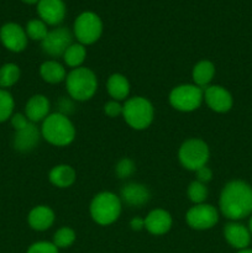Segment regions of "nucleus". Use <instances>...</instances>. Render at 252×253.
<instances>
[{
  "instance_id": "nucleus-9",
  "label": "nucleus",
  "mask_w": 252,
  "mask_h": 253,
  "mask_svg": "<svg viewBox=\"0 0 252 253\" xmlns=\"http://www.w3.org/2000/svg\"><path fill=\"white\" fill-rule=\"evenodd\" d=\"M73 43V35L67 27H57V29L48 31L47 36L42 41V51L49 57H63L71 44Z\"/></svg>"
},
{
  "instance_id": "nucleus-5",
  "label": "nucleus",
  "mask_w": 252,
  "mask_h": 253,
  "mask_svg": "<svg viewBox=\"0 0 252 253\" xmlns=\"http://www.w3.org/2000/svg\"><path fill=\"white\" fill-rule=\"evenodd\" d=\"M121 214V199L111 192L96 194L90 203L91 219L101 226L115 222Z\"/></svg>"
},
{
  "instance_id": "nucleus-25",
  "label": "nucleus",
  "mask_w": 252,
  "mask_h": 253,
  "mask_svg": "<svg viewBox=\"0 0 252 253\" xmlns=\"http://www.w3.org/2000/svg\"><path fill=\"white\" fill-rule=\"evenodd\" d=\"M20 78V68L15 63H6L0 68V86L9 88Z\"/></svg>"
},
{
  "instance_id": "nucleus-32",
  "label": "nucleus",
  "mask_w": 252,
  "mask_h": 253,
  "mask_svg": "<svg viewBox=\"0 0 252 253\" xmlns=\"http://www.w3.org/2000/svg\"><path fill=\"white\" fill-rule=\"evenodd\" d=\"M104 113L109 118H118V116L123 115V105L119 101L110 100L104 105Z\"/></svg>"
},
{
  "instance_id": "nucleus-34",
  "label": "nucleus",
  "mask_w": 252,
  "mask_h": 253,
  "mask_svg": "<svg viewBox=\"0 0 252 253\" xmlns=\"http://www.w3.org/2000/svg\"><path fill=\"white\" fill-rule=\"evenodd\" d=\"M30 124L29 119L26 118V115H22V114H15L11 116V125L15 128V131L22 130V128L26 127Z\"/></svg>"
},
{
  "instance_id": "nucleus-37",
  "label": "nucleus",
  "mask_w": 252,
  "mask_h": 253,
  "mask_svg": "<svg viewBox=\"0 0 252 253\" xmlns=\"http://www.w3.org/2000/svg\"><path fill=\"white\" fill-rule=\"evenodd\" d=\"M22 1L24 2H26V4H39V1L40 0H22Z\"/></svg>"
},
{
  "instance_id": "nucleus-33",
  "label": "nucleus",
  "mask_w": 252,
  "mask_h": 253,
  "mask_svg": "<svg viewBox=\"0 0 252 253\" xmlns=\"http://www.w3.org/2000/svg\"><path fill=\"white\" fill-rule=\"evenodd\" d=\"M57 106L59 108L58 113L62 114V115L69 116L72 113H74L73 103H72L71 99L67 98V96H62L58 100V103H57Z\"/></svg>"
},
{
  "instance_id": "nucleus-12",
  "label": "nucleus",
  "mask_w": 252,
  "mask_h": 253,
  "mask_svg": "<svg viewBox=\"0 0 252 253\" xmlns=\"http://www.w3.org/2000/svg\"><path fill=\"white\" fill-rule=\"evenodd\" d=\"M204 100L215 113H227L232 108V96L220 85H209L204 89Z\"/></svg>"
},
{
  "instance_id": "nucleus-1",
  "label": "nucleus",
  "mask_w": 252,
  "mask_h": 253,
  "mask_svg": "<svg viewBox=\"0 0 252 253\" xmlns=\"http://www.w3.org/2000/svg\"><path fill=\"white\" fill-rule=\"evenodd\" d=\"M219 204L227 219H244L252 212V188L246 182L232 180L222 189Z\"/></svg>"
},
{
  "instance_id": "nucleus-11",
  "label": "nucleus",
  "mask_w": 252,
  "mask_h": 253,
  "mask_svg": "<svg viewBox=\"0 0 252 253\" xmlns=\"http://www.w3.org/2000/svg\"><path fill=\"white\" fill-rule=\"evenodd\" d=\"M0 40L9 51L21 52L27 46L26 31L15 22L5 24L0 29Z\"/></svg>"
},
{
  "instance_id": "nucleus-3",
  "label": "nucleus",
  "mask_w": 252,
  "mask_h": 253,
  "mask_svg": "<svg viewBox=\"0 0 252 253\" xmlns=\"http://www.w3.org/2000/svg\"><path fill=\"white\" fill-rule=\"evenodd\" d=\"M66 86L73 100L85 101L93 98L98 89L95 73L86 67H78L67 74Z\"/></svg>"
},
{
  "instance_id": "nucleus-10",
  "label": "nucleus",
  "mask_w": 252,
  "mask_h": 253,
  "mask_svg": "<svg viewBox=\"0 0 252 253\" xmlns=\"http://www.w3.org/2000/svg\"><path fill=\"white\" fill-rule=\"evenodd\" d=\"M187 224L194 230L211 229L219 221V212L210 204H198L188 210L185 215Z\"/></svg>"
},
{
  "instance_id": "nucleus-6",
  "label": "nucleus",
  "mask_w": 252,
  "mask_h": 253,
  "mask_svg": "<svg viewBox=\"0 0 252 253\" xmlns=\"http://www.w3.org/2000/svg\"><path fill=\"white\" fill-rule=\"evenodd\" d=\"M209 156V147L200 138H189V140L184 141L178 152L180 165L185 169L194 170V172L207 166Z\"/></svg>"
},
{
  "instance_id": "nucleus-2",
  "label": "nucleus",
  "mask_w": 252,
  "mask_h": 253,
  "mask_svg": "<svg viewBox=\"0 0 252 253\" xmlns=\"http://www.w3.org/2000/svg\"><path fill=\"white\" fill-rule=\"evenodd\" d=\"M41 135L51 145L63 147L73 142L76 137V128L68 116L53 113L49 114L42 121Z\"/></svg>"
},
{
  "instance_id": "nucleus-38",
  "label": "nucleus",
  "mask_w": 252,
  "mask_h": 253,
  "mask_svg": "<svg viewBox=\"0 0 252 253\" xmlns=\"http://www.w3.org/2000/svg\"><path fill=\"white\" fill-rule=\"evenodd\" d=\"M237 253H252V250L250 249H244V250H240Z\"/></svg>"
},
{
  "instance_id": "nucleus-14",
  "label": "nucleus",
  "mask_w": 252,
  "mask_h": 253,
  "mask_svg": "<svg viewBox=\"0 0 252 253\" xmlns=\"http://www.w3.org/2000/svg\"><path fill=\"white\" fill-rule=\"evenodd\" d=\"M40 136H41V131L39 130V127L34 123H30L26 127L15 132V150L19 152H30L39 145Z\"/></svg>"
},
{
  "instance_id": "nucleus-17",
  "label": "nucleus",
  "mask_w": 252,
  "mask_h": 253,
  "mask_svg": "<svg viewBox=\"0 0 252 253\" xmlns=\"http://www.w3.org/2000/svg\"><path fill=\"white\" fill-rule=\"evenodd\" d=\"M224 236L226 239L227 244L231 245L234 249L244 250L251 242V232L244 225L237 224V222H230L225 226Z\"/></svg>"
},
{
  "instance_id": "nucleus-4",
  "label": "nucleus",
  "mask_w": 252,
  "mask_h": 253,
  "mask_svg": "<svg viewBox=\"0 0 252 253\" xmlns=\"http://www.w3.org/2000/svg\"><path fill=\"white\" fill-rule=\"evenodd\" d=\"M123 118L130 127L135 130H145L152 124L155 109L148 99L143 96H133L127 99L123 105Z\"/></svg>"
},
{
  "instance_id": "nucleus-36",
  "label": "nucleus",
  "mask_w": 252,
  "mask_h": 253,
  "mask_svg": "<svg viewBox=\"0 0 252 253\" xmlns=\"http://www.w3.org/2000/svg\"><path fill=\"white\" fill-rule=\"evenodd\" d=\"M130 226L133 231H141L142 229H145V219H141V217H133L130 221Z\"/></svg>"
},
{
  "instance_id": "nucleus-39",
  "label": "nucleus",
  "mask_w": 252,
  "mask_h": 253,
  "mask_svg": "<svg viewBox=\"0 0 252 253\" xmlns=\"http://www.w3.org/2000/svg\"><path fill=\"white\" fill-rule=\"evenodd\" d=\"M250 232L252 234V217H251V220H250Z\"/></svg>"
},
{
  "instance_id": "nucleus-23",
  "label": "nucleus",
  "mask_w": 252,
  "mask_h": 253,
  "mask_svg": "<svg viewBox=\"0 0 252 253\" xmlns=\"http://www.w3.org/2000/svg\"><path fill=\"white\" fill-rule=\"evenodd\" d=\"M49 182L58 188H68L76 182V170L68 165H58L49 172Z\"/></svg>"
},
{
  "instance_id": "nucleus-26",
  "label": "nucleus",
  "mask_w": 252,
  "mask_h": 253,
  "mask_svg": "<svg viewBox=\"0 0 252 253\" xmlns=\"http://www.w3.org/2000/svg\"><path fill=\"white\" fill-rule=\"evenodd\" d=\"M26 35L27 37H30L34 41H43L44 37L48 34V30H47V25L44 24L42 20H31V21L27 22L26 25Z\"/></svg>"
},
{
  "instance_id": "nucleus-24",
  "label": "nucleus",
  "mask_w": 252,
  "mask_h": 253,
  "mask_svg": "<svg viewBox=\"0 0 252 253\" xmlns=\"http://www.w3.org/2000/svg\"><path fill=\"white\" fill-rule=\"evenodd\" d=\"M86 57V49L82 43H72L63 54V61L72 68H78Z\"/></svg>"
},
{
  "instance_id": "nucleus-28",
  "label": "nucleus",
  "mask_w": 252,
  "mask_h": 253,
  "mask_svg": "<svg viewBox=\"0 0 252 253\" xmlns=\"http://www.w3.org/2000/svg\"><path fill=\"white\" fill-rule=\"evenodd\" d=\"M76 241V232L71 227H61L53 236V244L57 249H67Z\"/></svg>"
},
{
  "instance_id": "nucleus-7",
  "label": "nucleus",
  "mask_w": 252,
  "mask_h": 253,
  "mask_svg": "<svg viewBox=\"0 0 252 253\" xmlns=\"http://www.w3.org/2000/svg\"><path fill=\"white\" fill-rule=\"evenodd\" d=\"M204 100V89L195 84H182L172 89L169 93V103L175 110L183 113L194 111Z\"/></svg>"
},
{
  "instance_id": "nucleus-13",
  "label": "nucleus",
  "mask_w": 252,
  "mask_h": 253,
  "mask_svg": "<svg viewBox=\"0 0 252 253\" xmlns=\"http://www.w3.org/2000/svg\"><path fill=\"white\" fill-rule=\"evenodd\" d=\"M37 11L44 24L56 26L64 20L66 5L63 0H40L37 4Z\"/></svg>"
},
{
  "instance_id": "nucleus-29",
  "label": "nucleus",
  "mask_w": 252,
  "mask_h": 253,
  "mask_svg": "<svg viewBox=\"0 0 252 253\" xmlns=\"http://www.w3.org/2000/svg\"><path fill=\"white\" fill-rule=\"evenodd\" d=\"M14 99L5 89H0V123L11 118L14 110Z\"/></svg>"
},
{
  "instance_id": "nucleus-19",
  "label": "nucleus",
  "mask_w": 252,
  "mask_h": 253,
  "mask_svg": "<svg viewBox=\"0 0 252 253\" xmlns=\"http://www.w3.org/2000/svg\"><path fill=\"white\" fill-rule=\"evenodd\" d=\"M27 221L31 229L36 231H44L53 225L54 212L46 205H39L30 211Z\"/></svg>"
},
{
  "instance_id": "nucleus-30",
  "label": "nucleus",
  "mask_w": 252,
  "mask_h": 253,
  "mask_svg": "<svg viewBox=\"0 0 252 253\" xmlns=\"http://www.w3.org/2000/svg\"><path fill=\"white\" fill-rule=\"evenodd\" d=\"M136 166L133 163L132 160L130 158H123L118 162L115 167V173L120 179H126V178H130L131 175L135 173Z\"/></svg>"
},
{
  "instance_id": "nucleus-15",
  "label": "nucleus",
  "mask_w": 252,
  "mask_h": 253,
  "mask_svg": "<svg viewBox=\"0 0 252 253\" xmlns=\"http://www.w3.org/2000/svg\"><path fill=\"white\" fill-rule=\"evenodd\" d=\"M172 227V216L163 209H155L146 216L145 229L150 234L160 236L167 234Z\"/></svg>"
},
{
  "instance_id": "nucleus-18",
  "label": "nucleus",
  "mask_w": 252,
  "mask_h": 253,
  "mask_svg": "<svg viewBox=\"0 0 252 253\" xmlns=\"http://www.w3.org/2000/svg\"><path fill=\"white\" fill-rule=\"evenodd\" d=\"M49 101L48 99L41 94L31 96L25 106V115L30 123H40L43 121L49 115Z\"/></svg>"
},
{
  "instance_id": "nucleus-16",
  "label": "nucleus",
  "mask_w": 252,
  "mask_h": 253,
  "mask_svg": "<svg viewBox=\"0 0 252 253\" xmlns=\"http://www.w3.org/2000/svg\"><path fill=\"white\" fill-rule=\"evenodd\" d=\"M150 190L140 183H127L121 189V200L128 207H142L150 200Z\"/></svg>"
},
{
  "instance_id": "nucleus-21",
  "label": "nucleus",
  "mask_w": 252,
  "mask_h": 253,
  "mask_svg": "<svg viewBox=\"0 0 252 253\" xmlns=\"http://www.w3.org/2000/svg\"><path fill=\"white\" fill-rule=\"evenodd\" d=\"M40 74H41L42 79L49 84L61 83V82L66 81L67 78L66 68L59 62L53 61V59L46 61L41 64Z\"/></svg>"
},
{
  "instance_id": "nucleus-20",
  "label": "nucleus",
  "mask_w": 252,
  "mask_h": 253,
  "mask_svg": "<svg viewBox=\"0 0 252 253\" xmlns=\"http://www.w3.org/2000/svg\"><path fill=\"white\" fill-rule=\"evenodd\" d=\"M106 89L113 100H125L130 94V83L125 76L120 73H114L109 77Z\"/></svg>"
},
{
  "instance_id": "nucleus-22",
  "label": "nucleus",
  "mask_w": 252,
  "mask_h": 253,
  "mask_svg": "<svg viewBox=\"0 0 252 253\" xmlns=\"http://www.w3.org/2000/svg\"><path fill=\"white\" fill-rule=\"evenodd\" d=\"M215 76V66L210 61H200L194 66L192 72L194 84L199 88L205 89L209 86L210 82Z\"/></svg>"
},
{
  "instance_id": "nucleus-31",
  "label": "nucleus",
  "mask_w": 252,
  "mask_h": 253,
  "mask_svg": "<svg viewBox=\"0 0 252 253\" xmlns=\"http://www.w3.org/2000/svg\"><path fill=\"white\" fill-rule=\"evenodd\" d=\"M27 253H58V249L54 246L53 242H36L31 245L27 250Z\"/></svg>"
},
{
  "instance_id": "nucleus-8",
  "label": "nucleus",
  "mask_w": 252,
  "mask_h": 253,
  "mask_svg": "<svg viewBox=\"0 0 252 253\" xmlns=\"http://www.w3.org/2000/svg\"><path fill=\"white\" fill-rule=\"evenodd\" d=\"M103 34L100 17L91 11H84L74 21V36L79 43L91 44L98 41Z\"/></svg>"
},
{
  "instance_id": "nucleus-35",
  "label": "nucleus",
  "mask_w": 252,
  "mask_h": 253,
  "mask_svg": "<svg viewBox=\"0 0 252 253\" xmlns=\"http://www.w3.org/2000/svg\"><path fill=\"white\" fill-rule=\"evenodd\" d=\"M195 173H197L198 182L204 183V184H207L208 182H210L212 178V172L208 166H204V167L199 168L198 170H195Z\"/></svg>"
},
{
  "instance_id": "nucleus-27",
  "label": "nucleus",
  "mask_w": 252,
  "mask_h": 253,
  "mask_svg": "<svg viewBox=\"0 0 252 253\" xmlns=\"http://www.w3.org/2000/svg\"><path fill=\"white\" fill-rule=\"evenodd\" d=\"M188 198L194 205L203 204L208 198V188L204 183H200L198 180H194L189 184L187 190Z\"/></svg>"
}]
</instances>
